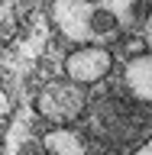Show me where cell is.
<instances>
[{
  "instance_id": "obj_1",
  "label": "cell",
  "mask_w": 152,
  "mask_h": 155,
  "mask_svg": "<svg viewBox=\"0 0 152 155\" xmlns=\"http://www.w3.org/2000/svg\"><path fill=\"white\" fill-rule=\"evenodd\" d=\"M139 0H52V23L75 45H110L136 23Z\"/></svg>"
},
{
  "instance_id": "obj_3",
  "label": "cell",
  "mask_w": 152,
  "mask_h": 155,
  "mask_svg": "<svg viewBox=\"0 0 152 155\" xmlns=\"http://www.w3.org/2000/svg\"><path fill=\"white\" fill-rule=\"evenodd\" d=\"M113 68V52L107 45H78L75 52H68L65 58V78H71L75 84H97L104 81Z\"/></svg>"
},
{
  "instance_id": "obj_7",
  "label": "cell",
  "mask_w": 152,
  "mask_h": 155,
  "mask_svg": "<svg viewBox=\"0 0 152 155\" xmlns=\"http://www.w3.org/2000/svg\"><path fill=\"white\" fill-rule=\"evenodd\" d=\"M13 113V97L7 91H0V116H10Z\"/></svg>"
},
{
  "instance_id": "obj_4",
  "label": "cell",
  "mask_w": 152,
  "mask_h": 155,
  "mask_svg": "<svg viewBox=\"0 0 152 155\" xmlns=\"http://www.w3.org/2000/svg\"><path fill=\"white\" fill-rule=\"evenodd\" d=\"M123 84H126V91H130L139 104H152V55L149 52L126 61Z\"/></svg>"
},
{
  "instance_id": "obj_8",
  "label": "cell",
  "mask_w": 152,
  "mask_h": 155,
  "mask_svg": "<svg viewBox=\"0 0 152 155\" xmlns=\"http://www.w3.org/2000/svg\"><path fill=\"white\" fill-rule=\"evenodd\" d=\"M133 155H152V136L146 139L143 145H136V152H133Z\"/></svg>"
},
{
  "instance_id": "obj_5",
  "label": "cell",
  "mask_w": 152,
  "mask_h": 155,
  "mask_svg": "<svg viewBox=\"0 0 152 155\" xmlns=\"http://www.w3.org/2000/svg\"><path fill=\"white\" fill-rule=\"evenodd\" d=\"M42 149L49 155H87V142L75 129H68V126H55V129H49L42 136Z\"/></svg>"
},
{
  "instance_id": "obj_6",
  "label": "cell",
  "mask_w": 152,
  "mask_h": 155,
  "mask_svg": "<svg viewBox=\"0 0 152 155\" xmlns=\"http://www.w3.org/2000/svg\"><path fill=\"white\" fill-rule=\"evenodd\" d=\"M126 52H130V55H133V58L146 55V42H143V39H139V36H136V39H126Z\"/></svg>"
},
{
  "instance_id": "obj_2",
  "label": "cell",
  "mask_w": 152,
  "mask_h": 155,
  "mask_svg": "<svg viewBox=\"0 0 152 155\" xmlns=\"http://www.w3.org/2000/svg\"><path fill=\"white\" fill-rule=\"evenodd\" d=\"M87 107V94L84 84H75L71 78L62 81H49L42 91L36 94V113L42 120H49L52 126H68L84 113Z\"/></svg>"
}]
</instances>
